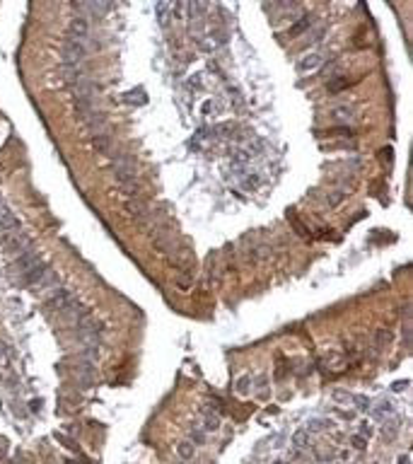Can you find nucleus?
I'll list each match as a JSON object with an SVG mask.
<instances>
[{
  "instance_id": "nucleus-1",
  "label": "nucleus",
  "mask_w": 413,
  "mask_h": 464,
  "mask_svg": "<svg viewBox=\"0 0 413 464\" xmlns=\"http://www.w3.org/2000/svg\"><path fill=\"white\" fill-rule=\"evenodd\" d=\"M111 172L116 176V181L123 186V184H133L138 181V167H136V157L128 155V152H121V155H114L111 157Z\"/></svg>"
},
{
  "instance_id": "nucleus-2",
  "label": "nucleus",
  "mask_w": 413,
  "mask_h": 464,
  "mask_svg": "<svg viewBox=\"0 0 413 464\" xmlns=\"http://www.w3.org/2000/svg\"><path fill=\"white\" fill-rule=\"evenodd\" d=\"M85 56H87L85 41H78V39H70V36L63 39V65H80Z\"/></svg>"
},
{
  "instance_id": "nucleus-3",
  "label": "nucleus",
  "mask_w": 413,
  "mask_h": 464,
  "mask_svg": "<svg viewBox=\"0 0 413 464\" xmlns=\"http://www.w3.org/2000/svg\"><path fill=\"white\" fill-rule=\"evenodd\" d=\"M2 247H5V252H7V254L20 257L22 252H27V249L31 247V239H29V234L22 230V232L10 234V237H2Z\"/></svg>"
},
{
  "instance_id": "nucleus-4",
  "label": "nucleus",
  "mask_w": 413,
  "mask_h": 464,
  "mask_svg": "<svg viewBox=\"0 0 413 464\" xmlns=\"http://www.w3.org/2000/svg\"><path fill=\"white\" fill-rule=\"evenodd\" d=\"M107 123H109V118H107V114L104 112H92L89 116H85L83 118V126L87 128L89 136H99V133H107Z\"/></svg>"
},
{
  "instance_id": "nucleus-5",
  "label": "nucleus",
  "mask_w": 413,
  "mask_h": 464,
  "mask_svg": "<svg viewBox=\"0 0 413 464\" xmlns=\"http://www.w3.org/2000/svg\"><path fill=\"white\" fill-rule=\"evenodd\" d=\"M68 36L70 39H78V41H87L89 36V20L85 15H75L68 25Z\"/></svg>"
},
{
  "instance_id": "nucleus-6",
  "label": "nucleus",
  "mask_w": 413,
  "mask_h": 464,
  "mask_svg": "<svg viewBox=\"0 0 413 464\" xmlns=\"http://www.w3.org/2000/svg\"><path fill=\"white\" fill-rule=\"evenodd\" d=\"M126 213H128L131 218H136V220L143 225V220L148 218V213H150V205H148V201H143L140 196H136V199H128V201H126Z\"/></svg>"
},
{
  "instance_id": "nucleus-7",
  "label": "nucleus",
  "mask_w": 413,
  "mask_h": 464,
  "mask_svg": "<svg viewBox=\"0 0 413 464\" xmlns=\"http://www.w3.org/2000/svg\"><path fill=\"white\" fill-rule=\"evenodd\" d=\"M15 232H22V220H20L17 215H12L10 210H5V213L0 215V239H2V237H10V234H15Z\"/></svg>"
},
{
  "instance_id": "nucleus-8",
  "label": "nucleus",
  "mask_w": 413,
  "mask_h": 464,
  "mask_svg": "<svg viewBox=\"0 0 413 464\" xmlns=\"http://www.w3.org/2000/svg\"><path fill=\"white\" fill-rule=\"evenodd\" d=\"M322 63H324V54L322 51H312V54H304L297 60V70L300 73H314L317 68H322Z\"/></svg>"
},
{
  "instance_id": "nucleus-9",
  "label": "nucleus",
  "mask_w": 413,
  "mask_h": 464,
  "mask_svg": "<svg viewBox=\"0 0 413 464\" xmlns=\"http://www.w3.org/2000/svg\"><path fill=\"white\" fill-rule=\"evenodd\" d=\"M36 263H41V254H39L34 247H29L27 252H22L20 257H15V268H17V271H22V273H25V271H29L31 266H36Z\"/></svg>"
},
{
  "instance_id": "nucleus-10",
  "label": "nucleus",
  "mask_w": 413,
  "mask_h": 464,
  "mask_svg": "<svg viewBox=\"0 0 413 464\" xmlns=\"http://www.w3.org/2000/svg\"><path fill=\"white\" fill-rule=\"evenodd\" d=\"M46 271H49V266H46L44 261L36 263V266H31L29 271L22 273V283H25V286H39V281L46 276Z\"/></svg>"
},
{
  "instance_id": "nucleus-11",
  "label": "nucleus",
  "mask_w": 413,
  "mask_h": 464,
  "mask_svg": "<svg viewBox=\"0 0 413 464\" xmlns=\"http://www.w3.org/2000/svg\"><path fill=\"white\" fill-rule=\"evenodd\" d=\"M70 297H73V292H70V290L56 288V292L49 297V302H46V305H49V310H58V312H60V310L68 305V300H70Z\"/></svg>"
},
{
  "instance_id": "nucleus-12",
  "label": "nucleus",
  "mask_w": 413,
  "mask_h": 464,
  "mask_svg": "<svg viewBox=\"0 0 413 464\" xmlns=\"http://www.w3.org/2000/svg\"><path fill=\"white\" fill-rule=\"evenodd\" d=\"M92 147L102 155H109L111 152V136L109 133H99V136H92Z\"/></svg>"
},
{
  "instance_id": "nucleus-13",
  "label": "nucleus",
  "mask_w": 413,
  "mask_h": 464,
  "mask_svg": "<svg viewBox=\"0 0 413 464\" xmlns=\"http://www.w3.org/2000/svg\"><path fill=\"white\" fill-rule=\"evenodd\" d=\"M213 133H218V136H222V138H237L239 126H237V123H230V121H225V123H218V126L213 128Z\"/></svg>"
},
{
  "instance_id": "nucleus-14",
  "label": "nucleus",
  "mask_w": 413,
  "mask_h": 464,
  "mask_svg": "<svg viewBox=\"0 0 413 464\" xmlns=\"http://www.w3.org/2000/svg\"><path fill=\"white\" fill-rule=\"evenodd\" d=\"M203 428H206L208 433H213V431L220 428V416L210 413V404H208V408H203Z\"/></svg>"
},
{
  "instance_id": "nucleus-15",
  "label": "nucleus",
  "mask_w": 413,
  "mask_h": 464,
  "mask_svg": "<svg viewBox=\"0 0 413 464\" xmlns=\"http://www.w3.org/2000/svg\"><path fill=\"white\" fill-rule=\"evenodd\" d=\"M123 102L126 104H145L148 94H145V89H131V92L123 94Z\"/></svg>"
},
{
  "instance_id": "nucleus-16",
  "label": "nucleus",
  "mask_w": 413,
  "mask_h": 464,
  "mask_svg": "<svg viewBox=\"0 0 413 464\" xmlns=\"http://www.w3.org/2000/svg\"><path fill=\"white\" fill-rule=\"evenodd\" d=\"M249 162H251V155H249L247 150H235V152H232V165H235L239 172H242Z\"/></svg>"
},
{
  "instance_id": "nucleus-17",
  "label": "nucleus",
  "mask_w": 413,
  "mask_h": 464,
  "mask_svg": "<svg viewBox=\"0 0 413 464\" xmlns=\"http://www.w3.org/2000/svg\"><path fill=\"white\" fill-rule=\"evenodd\" d=\"M235 392L239 394V397H247V394L251 392V377H249V375L239 377V379L235 382Z\"/></svg>"
},
{
  "instance_id": "nucleus-18",
  "label": "nucleus",
  "mask_w": 413,
  "mask_h": 464,
  "mask_svg": "<svg viewBox=\"0 0 413 464\" xmlns=\"http://www.w3.org/2000/svg\"><path fill=\"white\" fill-rule=\"evenodd\" d=\"M56 286H58V276H56V273H54V271L49 268V271H46V276H44V278L39 281V288H44V290H56Z\"/></svg>"
},
{
  "instance_id": "nucleus-19",
  "label": "nucleus",
  "mask_w": 413,
  "mask_h": 464,
  "mask_svg": "<svg viewBox=\"0 0 413 464\" xmlns=\"http://www.w3.org/2000/svg\"><path fill=\"white\" fill-rule=\"evenodd\" d=\"M177 452H179V457H181V460H191V457H193V452H196V445H193L191 440H184V442H179Z\"/></svg>"
},
{
  "instance_id": "nucleus-20",
  "label": "nucleus",
  "mask_w": 413,
  "mask_h": 464,
  "mask_svg": "<svg viewBox=\"0 0 413 464\" xmlns=\"http://www.w3.org/2000/svg\"><path fill=\"white\" fill-rule=\"evenodd\" d=\"M389 413H394V404L391 402H382L377 408H372V418H377V421H382L384 416H389Z\"/></svg>"
},
{
  "instance_id": "nucleus-21",
  "label": "nucleus",
  "mask_w": 413,
  "mask_h": 464,
  "mask_svg": "<svg viewBox=\"0 0 413 464\" xmlns=\"http://www.w3.org/2000/svg\"><path fill=\"white\" fill-rule=\"evenodd\" d=\"M293 445H295L297 450H304V447L309 445V433H307V431H295V435H293Z\"/></svg>"
},
{
  "instance_id": "nucleus-22",
  "label": "nucleus",
  "mask_w": 413,
  "mask_h": 464,
  "mask_svg": "<svg viewBox=\"0 0 413 464\" xmlns=\"http://www.w3.org/2000/svg\"><path fill=\"white\" fill-rule=\"evenodd\" d=\"M157 17H160L162 27L169 25V5H167V2H160V5H157Z\"/></svg>"
},
{
  "instance_id": "nucleus-23",
  "label": "nucleus",
  "mask_w": 413,
  "mask_h": 464,
  "mask_svg": "<svg viewBox=\"0 0 413 464\" xmlns=\"http://www.w3.org/2000/svg\"><path fill=\"white\" fill-rule=\"evenodd\" d=\"M256 387H259V399H268V394H271V389H268V377L261 375L259 379H256Z\"/></svg>"
},
{
  "instance_id": "nucleus-24",
  "label": "nucleus",
  "mask_w": 413,
  "mask_h": 464,
  "mask_svg": "<svg viewBox=\"0 0 413 464\" xmlns=\"http://www.w3.org/2000/svg\"><path fill=\"white\" fill-rule=\"evenodd\" d=\"M307 27H312V17H302V20H300L297 25H293L290 34H293V36H297V34H302V31H304Z\"/></svg>"
},
{
  "instance_id": "nucleus-25",
  "label": "nucleus",
  "mask_w": 413,
  "mask_h": 464,
  "mask_svg": "<svg viewBox=\"0 0 413 464\" xmlns=\"http://www.w3.org/2000/svg\"><path fill=\"white\" fill-rule=\"evenodd\" d=\"M351 404H358L360 411H367V408H370V399L362 397V394H351Z\"/></svg>"
},
{
  "instance_id": "nucleus-26",
  "label": "nucleus",
  "mask_w": 413,
  "mask_h": 464,
  "mask_svg": "<svg viewBox=\"0 0 413 464\" xmlns=\"http://www.w3.org/2000/svg\"><path fill=\"white\" fill-rule=\"evenodd\" d=\"M210 36H213V39H210V41H213V46H218V44H220V46H225V44H227V34H225L222 29H220V31H218V29H213V31H210Z\"/></svg>"
},
{
  "instance_id": "nucleus-27",
  "label": "nucleus",
  "mask_w": 413,
  "mask_h": 464,
  "mask_svg": "<svg viewBox=\"0 0 413 464\" xmlns=\"http://www.w3.org/2000/svg\"><path fill=\"white\" fill-rule=\"evenodd\" d=\"M331 116H333V118H338V121H346V118H351V116H353V112H351L348 107H336V109L331 112Z\"/></svg>"
},
{
  "instance_id": "nucleus-28",
  "label": "nucleus",
  "mask_w": 413,
  "mask_h": 464,
  "mask_svg": "<svg viewBox=\"0 0 413 464\" xmlns=\"http://www.w3.org/2000/svg\"><path fill=\"white\" fill-rule=\"evenodd\" d=\"M121 191H123L126 199H136V196H138V181H133V184H123Z\"/></svg>"
},
{
  "instance_id": "nucleus-29",
  "label": "nucleus",
  "mask_w": 413,
  "mask_h": 464,
  "mask_svg": "<svg viewBox=\"0 0 413 464\" xmlns=\"http://www.w3.org/2000/svg\"><path fill=\"white\" fill-rule=\"evenodd\" d=\"M7 363H10V346L0 341V365H7Z\"/></svg>"
},
{
  "instance_id": "nucleus-30",
  "label": "nucleus",
  "mask_w": 413,
  "mask_h": 464,
  "mask_svg": "<svg viewBox=\"0 0 413 464\" xmlns=\"http://www.w3.org/2000/svg\"><path fill=\"white\" fill-rule=\"evenodd\" d=\"M242 186H244L247 191H251V189H256V186H259V176H256V174H249V176H247V179L242 181Z\"/></svg>"
},
{
  "instance_id": "nucleus-31",
  "label": "nucleus",
  "mask_w": 413,
  "mask_h": 464,
  "mask_svg": "<svg viewBox=\"0 0 413 464\" xmlns=\"http://www.w3.org/2000/svg\"><path fill=\"white\" fill-rule=\"evenodd\" d=\"M343 87H348V80H331V83L326 85V89H329V92H341Z\"/></svg>"
},
{
  "instance_id": "nucleus-32",
  "label": "nucleus",
  "mask_w": 413,
  "mask_h": 464,
  "mask_svg": "<svg viewBox=\"0 0 413 464\" xmlns=\"http://www.w3.org/2000/svg\"><path fill=\"white\" fill-rule=\"evenodd\" d=\"M396 435V421L391 423V421H386V426H384V437H394Z\"/></svg>"
},
{
  "instance_id": "nucleus-33",
  "label": "nucleus",
  "mask_w": 413,
  "mask_h": 464,
  "mask_svg": "<svg viewBox=\"0 0 413 464\" xmlns=\"http://www.w3.org/2000/svg\"><path fill=\"white\" fill-rule=\"evenodd\" d=\"M191 442H193V445H203V442H206V435L201 433V431H191Z\"/></svg>"
},
{
  "instance_id": "nucleus-34",
  "label": "nucleus",
  "mask_w": 413,
  "mask_h": 464,
  "mask_svg": "<svg viewBox=\"0 0 413 464\" xmlns=\"http://www.w3.org/2000/svg\"><path fill=\"white\" fill-rule=\"evenodd\" d=\"M351 445H353L355 450H365V437H362V435H353V437H351Z\"/></svg>"
},
{
  "instance_id": "nucleus-35",
  "label": "nucleus",
  "mask_w": 413,
  "mask_h": 464,
  "mask_svg": "<svg viewBox=\"0 0 413 464\" xmlns=\"http://www.w3.org/2000/svg\"><path fill=\"white\" fill-rule=\"evenodd\" d=\"M341 201H343V191H333V194L329 196V205H338Z\"/></svg>"
},
{
  "instance_id": "nucleus-36",
  "label": "nucleus",
  "mask_w": 413,
  "mask_h": 464,
  "mask_svg": "<svg viewBox=\"0 0 413 464\" xmlns=\"http://www.w3.org/2000/svg\"><path fill=\"white\" fill-rule=\"evenodd\" d=\"M360 435H362V437H370V435H372V426H370L367 421L360 423Z\"/></svg>"
},
{
  "instance_id": "nucleus-37",
  "label": "nucleus",
  "mask_w": 413,
  "mask_h": 464,
  "mask_svg": "<svg viewBox=\"0 0 413 464\" xmlns=\"http://www.w3.org/2000/svg\"><path fill=\"white\" fill-rule=\"evenodd\" d=\"M333 399H336V402H351V394H346V392H336Z\"/></svg>"
},
{
  "instance_id": "nucleus-38",
  "label": "nucleus",
  "mask_w": 413,
  "mask_h": 464,
  "mask_svg": "<svg viewBox=\"0 0 413 464\" xmlns=\"http://www.w3.org/2000/svg\"><path fill=\"white\" fill-rule=\"evenodd\" d=\"M5 452H7V440L0 437V457H5Z\"/></svg>"
},
{
  "instance_id": "nucleus-39",
  "label": "nucleus",
  "mask_w": 413,
  "mask_h": 464,
  "mask_svg": "<svg viewBox=\"0 0 413 464\" xmlns=\"http://www.w3.org/2000/svg\"><path fill=\"white\" fill-rule=\"evenodd\" d=\"M404 389H406V382H404V379L394 384V392H404Z\"/></svg>"
},
{
  "instance_id": "nucleus-40",
  "label": "nucleus",
  "mask_w": 413,
  "mask_h": 464,
  "mask_svg": "<svg viewBox=\"0 0 413 464\" xmlns=\"http://www.w3.org/2000/svg\"><path fill=\"white\" fill-rule=\"evenodd\" d=\"M399 464H409V455H401V457H399Z\"/></svg>"
}]
</instances>
